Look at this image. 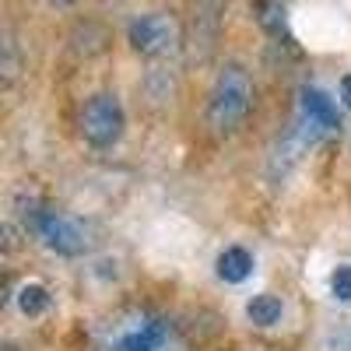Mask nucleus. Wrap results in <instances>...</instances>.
I'll use <instances>...</instances> for the list:
<instances>
[{"instance_id":"obj_1","label":"nucleus","mask_w":351,"mask_h":351,"mask_svg":"<svg viewBox=\"0 0 351 351\" xmlns=\"http://www.w3.org/2000/svg\"><path fill=\"white\" fill-rule=\"evenodd\" d=\"M253 77L243 64L228 60L218 67L211 88H208V102H204V123L215 137H232L239 134L243 123L253 112Z\"/></svg>"},{"instance_id":"obj_2","label":"nucleus","mask_w":351,"mask_h":351,"mask_svg":"<svg viewBox=\"0 0 351 351\" xmlns=\"http://www.w3.org/2000/svg\"><path fill=\"white\" fill-rule=\"evenodd\" d=\"M28 228H32V236L56 256H84L88 250H92V239H88V228L67 215V211H56V208H46V204H39V208H32V215H28Z\"/></svg>"},{"instance_id":"obj_3","label":"nucleus","mask_w":351,"mask_h":351,"mask_svg":"<svg viewBox=\"0 0 351 351\" xmlns=\"http://www.w3.org/2000/svg\"><path fill=\"white\" fill-rule=\"evenodd\" d=\"M127 43L144 60H165L183 46V21L172 11H144L127 25Z\"/></svg>"},{"instance_id":"obj_4","label":"nucleus","mask_w":351,"mask_h":351,"mask_svg":"<svg viewBox=\"0 0 351 351\" xmlns=\"http://www.w3.org/2000/svg\"><path fill=\"white\" fill-rule=\"evenodd\" d=\"M127 130V112L116 92H95L77 109V134L92 148H112Z\"/></svg>"},{"instance_id":"obj_5","label":"nucleus","mask_w":351,"mask_h":351,"mask_svg":"<svg viewBox=\"0 0 351 351\" xmlns=\"http://www.w3.org/2000/svg\"><path fill=\"white\" fill-rule=\"evenodd\" d=\"M295 123L309 130V137L319 144L341 130V116L334 99H327L319 88H299V112H295Z\"/></svg>"},{"instance_id":"obj_6","label":"nucleus","mask_w":351,"mask_h":351,"mask_svg":"<svg viewBox=\"0 0 351 351\" xmlns=\"http://www.w3.org/2000/svg\"><path fill=\"white\" fill-rule=\"evenodd\" d=\"M112 351H183L172 337V327L158 316H141L127 330H120Z\"/></svg>"},{"instance_id":"obj_7","label":"nucleus","mask_w":351,"mask_h":351,"mask_svg":"<svg viewBox=\"0 0 351 351\" xmlns=\"http://www.w3.org/2000/svg\"><path fill=\"white\" fill-rule=\"evenodd\" d=\"M218 278L225 285H243L250 274H253V253L246 246H225L218 253Z\"/></svg>"},{"instance_id":"obj_8","label":"nucleus","mask_w":351,"mask_h":351,"mask_svg":"<svg viewBox=\"0 0 351 351\" xmlns=\"http://www.w3.org/2000/svg\"><path fill=\"white\" fill-rule=\"evenodd\" d=\"M281 316H285V302L278 295H271V291L253 295L246 302V319L253 327H274V324H281Z\"/></svg>"},{"instance_id":"obj_9","label":"nucleus","mask_w":351,"mask_h":351,"mask_svg":"<svg viewBox=\"0 0 351 351\" xmlns=\"http://www.w3.org/2000/svg\"><path fill=\"white\" fill-rule=\"evenodd\" d=\"M253 14H256V25L267 36H285L288 32V11H285L281 0H256Z\"/></svg>"},{"instance_id":"obj_10","label":"nucleus","mask_w":351,"mask_h":351,"mask_svg":"<svg viewBox=\"0 0 351 351\" xmlns=\"http://www.w3.org/2000/svg\"><path fill=\"white\" fill-rule=\"evenodd\" d=\"M14 299H18V309H21L25 316H43V313L53 306L49 288H46V285H39V281H28V285H21Z\"/></svg>"},{"instance_id":"obj_11","label":"nucleus","mask_w":351,"mask_h":351,"mask_svg":"<svg viewBox=\"0 0 351 351\" xmlns=\"http://www.w3.org/2000/svg\"><path fill=\"white\" fill-rule=\"evenodd\" d=\"M330 295L337 302H351V263H341L330 274Z\"/></svg>"},{"instance_id":"obj_12","label":"nucleus","mask_w":351,"mask_h":351,"mask_svg":"<svg viewBox=\"0 0 351 351\" xmlns=\"http://www.w3.org/2000/svg\"><path fill=\"white\" fill-rule=\"evenodd\" d=\"M18 74V56H14V43L4 39V84H11Z\"/></svg>"},{"instance_id":"obj_13","label":"nucleus","mask_w":351,"mask_h":351,"mask_svg":"<svg viewBox=\"0 0 351 351\" xmlns=\"http://www.w3.org/2000/svg\"><path fill=\"white\" fill-rule=\"evenodd\" d=\"M337 92H341V99H344V106L351 109V74H344V77H341V84H337Z\"/></svg>"},{"instance_id":"obj_14","label":"nucleus","mask_w":351,"mask_h":351,"mask_svg":"<svg viewBox=\"0 0 351 351\" xmlns=\"http://www.w3.org/2000/svg\"><path fill=\"white\" fill-rule=\"evenodd\" d=\"M46 8H56V11H64V8H74V4H81V0H43Z\"/></svg>"}]
</instances>
